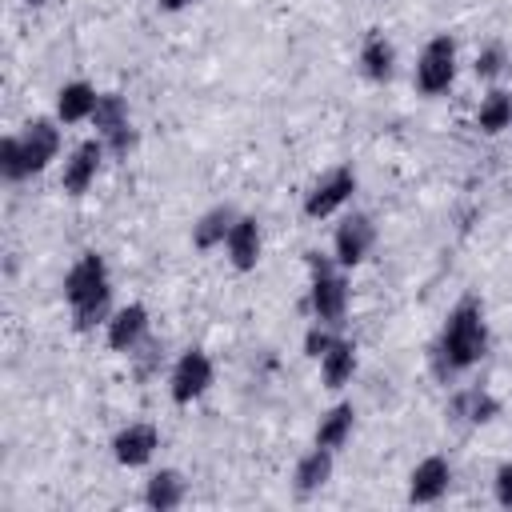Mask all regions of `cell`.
Masks as SVG:
<instances>
[{
	"label": "cell",
	"mask_w": 512,
	"mask_h": 512,
	"mask_svg": "<svg viewBox=\"0 0 512 512\" xmlns=\"http://www.w3.org/2000/svg\"><path fill=\"white\" fill-rule=\"evenodd\" d=\"M0 176H4L8 184H20V180L32 176V172H28V160H24V148H20V140H16V132L0 140Z\"/></svg>",
	"instance_id": "cell-24"
},
{
	"label": "cell",
	"mask_w": 512,
	"mask_h": 512,
	"mask_svg": "<svg viewBox=\"0 0 512 512\" xmlns=\"http://www.w3.org/2000/svg\"><path fill=\"white\" fill-rule=\"evenodd\" d=\"M476 128H480V132H488V136H496V132L512 128V92L492 88V92L480 100V108H476Z\"/></svg>",
	"instance_id": "cell-23"
},
{
	"label": "cell",
	"mask_w": 512,
	"mask_h": 512,
	"mask_svg": "<svg viewBox=\"0 0 512 512\" xmlns=\"http://www.w3.org/2000/svg\"><path fill=\"white\" fill-rule=\"evenodd\" d=\"M104 156H108V148H104V140H100V136H92V140L76 144V148L64 156V164H60V188H64L68 196H84V192L96 184Z\"/></svg>",
	"instance_id": "cell-9"
},
{
	"label": "cell",
	"mask_w": 512,
	"mask_h": 512,
	"mask_svg": "<svg viewBox=\"0 0 512 512\" xmlns=\"http://www.w3.org/2000/svg\"><path fill=\"white\" fill-rule=\"evenodd\" d=\"M372 248H376V224H372V216L348 212V216L336 224V232H332V260L348 272V268L364 264Z\"/></svg>",
	"instance_id": "cell-7"
},
{
	"label": "cell",
	"mask_w": 512,
	"mask_h": 512,
	"mask_svg": "<svg viewBox=\"0 0 512 512\" xmlns=\"http://www.w3.org/2000/svg\"><path fill=\"white\" fill-rule=\"evenodd\" d=\"M360 72L372 80V84H384V80H392V72H396V48H392V40L380 32V28H372L364 40H360Z\"/></svg>",
	"instance_id": "cell-15"
},
{
	"label": "cell",
	"mask_w": 512,
	"mask_h": 512,
	"mask_svg": "<svg viewBox=\"0 0 512 512\" xmlns=\"http://www.w3.org/2000/svg\"><path fill=\"white\" fill-rule=\"evenodd\" d=\"M24 4H44V0H24Z\"/></svg>",
	"instance_id": "cell-29"
},
{
	"label": "cell",
	"mask_w": 512,
	"mask_h": 512,
	"mask_svg": "<svg viewBox=\"0 0 512 512\" xmlns=\"http://www.w3.org/2000/svg\"><path fill=\"white\" fill-rule=\"evenodd\" d=\"M236 208H228V204H216V208H208L196 224H192V248H200V252H216V248H224V240H228V232H232V224H236Z\"/></svg>",
	"instance_id": "cell-21"
},
{
	"label": "cell",
	"mask_w": 512,
	"mask_h": 512,
	"mask_svg": "<svg viewBox=\"0 0 512 512\" xmlns=\"http://www.w3.org/2000/svg\"><path fill=\"white\" fill-rule=\"evenodd\" d=\"M412 80H416V88H420L424 96H440V92L452 88V80H456V40H452L448 32H436V36L420 48Z\"/></svg>",
	"instance_id": "cell-4"
},
{
	"label": "cell",
	"mask_w": 512,
	"mask_h": 512,
	"mask_svg": "<svg viewBox=\"0 0 512 512\" xmlns=\"http://www.w3.org/2000/svg\"><path fill=\"white\" fill-rule=\"evenodd\" d=\"M488 320H484V308L468 296V300H460L452 312H448V320H444V328H440V340H436V348H432V368H436V376L440 380H448V376H460V372H468V368H476L484 356H488Z\"/></svg>",
	"instance_id": "cell-1"
},
{
	"label": "cell",
	"mask_w": 512,
	"mask_h": 512,
	"mask_svg": "<svg viewBox=\"0 0 512 512\" xmlns=\"http://www.w3.org/2000/svg\"><path fill=\"white\" fill-rule=\"evenodd\" d=\"M20 148H24V160H28V172H44L56 156H60V120L56 116H36L28 120L20 132H16Z\"/></svg>",
	"instance_id": "cell-10"
},
{
	"label": "cell",
	"mask_w": 512,
	"mask_h": 512,
	"mask_svg": "<svg viewBox=\"0 0 512 512\" xmlns=\"http://www.w3.org/2000/svg\"><path fill=\"white\" fill-rule=\"evenodd\" d=\"M308 272H312V280H308L312 320H324V324L340 328L344 316H348V276H344V268L324 252H308Z\"/></svg>",
	"instance_id": "cell-3"
},
{
	"label": "cell",
	"mask_w": 512,
	"mask_h": 512,
	"mask_svg": "<svg viewBox=\"0 0 512 512\" xmlns=\"http://www.w3.org/2000/svg\"><path fill=\"white\" fill-rule=\"evenodd\" d=\"M492 492H496V504L500 508H512V460H504L492 476Z\"/></svg>",
	"instance_id": "cell-27"
},
{
	"label": "cell",
	"mask_w": 512,
	"mask_h": 512,
	"mask_svg": "<svg viewBox=\"0 0 512 512\" xmlns=\"http://www.w3.org/2000/svg\"><path fill=\"white\" fill-rule=\"evenodd\" d=\"M188 496V480L176 472V468H156L148 480H144V504L152 512H172L180 508Z\"/></svg>",
	"instance_id": "cell-17"
},
{
	"label": "cell",
	"mask_w": 512,
	"mask_h": 512,
	"mask_svg": "<svg viewBox=\"0 0 512 512\" xmlns=\"http://www.w3.org/2000/svg\"><path fill=\"white\" fill-rule=\"evenodd\" d=\"M336 336H340V328H332V324H324V320H312L308 332H304V356H308V360H320V356L336 344Z\"/></svg>",
	"instance_id": "cell-25"
},
{
	"label": "cell",
	"mask_w": 512,
	"mask_h": 512,
	"mask_svg": "<svg viewBox=\"0 0 512 512\" xmlns=\"http://www.w3.org/2000/svg\"><path fill=\"white\" fill-rule=\"evenodd\" d=\"M156 448H160V428L148 424V420H132V424H124L112 436V460L120 468H144V464H152Z\"/></svg>",
	"instance_id": "cell-11"
},
{
	"label": "cell",
	"mask_w": 512,
	"mask_h": 512,
	"mask_svg": "<svg viewBox=\"0 0 512 512\" xmlns=\"http://www.w3.org/2000/svg\"><path fill=\"white\" fill-rule=\"evenodd\" d=\"M96 100H100V92L88 80H68L56 92V120L60 124H84V120H92Z\"/></svg>",
	"instance_id": "cell-18"
},
{
	"label": "cell",
	"mask_w": 512,
	"mask_h": 512,
	"mask_svg": "<svg viewBox=\"0 0 512 512\" xmlns=\"http://www.w3.org/2000/svg\"><path fill=\"white\" fill-rule=\"evenodd\" d=\"M448 416L460 420V424H488V420L500 416V400L488 388H460L448 400Z\"/></svg>",
	"instance_id": "cell-19"
},
{
	"label": "cell",
	"mask_w": 512,
	"mask_h": 512,
	"mask_svg": "<svg viewBox=\"0 0 512 512\" xmlns=\"http://www.w3.org/2000/svg\"><path fill=\"white\" fill-rule=\"evenodd\" d=\"M148 328H152L148 308L132 300V304L112 308V316H108V324H104V340H108L112 352H120V356H136V352L148 344Z\"/></svg>",
	"instance_id": "cell-8"
},
{
	"label": "cell",
	"mask_w": 512,
	"mask_h": 512,
	"mask_svg": "<svg viewBox=\"0 0 512 512\" xmlns=\"http://www.w3.org/2000/svg\"><path fill=\"white\" fill-rule=\"evenodd\" d=\"M352 428H356V408H352L348 400H336V404L320 416V424H316V432H312V444L340 452V448L352 440Z\"/></svg>",
	"instance_id": "cell-20"
},
{
	"label": "cell",
	"mask_w": 512,
	"mask_h": 512,
	"mask_svg": "<svg viewBox=\"0 0 512 512\" xmlns=\"http://www.w3.org/2000/svg\"><path fill=\"white\" fill-rule=\"evenodd\" d=\"M332 468H336V452L312 444V448L296 460V468H292V488H296L300 496H312V492H320V488L332 480Z\"/></svg>",
	"instance_id": "cell-14"
},
{
	"label": "cell",
	"mask_w": 512,
	"mask_h": 512,
	"mask_svg": "<svg viewBox=\"0 0 512 512\" xmlns=\"http://www.w3.org/2000/svg\"><path fill=\"white\" fill-rule=\"evenodd\" d=\"M316 364H320V384H324L328 392H340V388H348L352 376H356V344H352L348 336H336V344H332Z\"/></svg>",
	"instance_id": "cell-16"
},
{
	"label": "cell",
	"mask_w": 512,
	"mask_h": 512,
	"mask_svg": "<svg viewBox=\"0 0 512 512\" xmlns=\"http://www.w3.org/2000/svg\"><path fill=\"white\" fill-rule=\"evenodd\" d=\"M260 252H264V232H260V220L256 216H236L228 240H224V256L236 272H252L260 264Z\"/></svg>",
	"instance_id": "cell-13"
},
{
	"label": "cell",
	"mask_w": 512,
	"mask_h": 512,
	"mask_svg": "<svg viewBox=\"0 0 512 512\" xmlns=\"http://www.w3.org/2000/svg\"><path fill=\"white\" fill-rule=\"evenodd\" d=\"M88 124L96 128V136H100V140H112L116 132L132 128L128 100H124L120 92H100V100H96V108H92V120H88Z\"/></svg>",
	"instance_id": "cell-22"
},
{
	"label": "cell",
	"mask_w": 512,
	"mask_h": 512,
	"mask_svg": "<svg viewBox=\"0 0 512 512\" xmlns=\"http://www.w3.org/2000/svg\"><path fill=\"white\" fill-rule=\"evenodd\" d=\"M448 488H452V464L444 456H424L408 472V500L412 504H436L448 496Z\"/></svg>",
	"instance_id": "cell-12"
},
{
	"label": "cell",
	"mask_w": 512,
	"mask_h": 512,
	"mask_svg": "<svg viewBox=\"0 0 512 512\" xmlns=\"http://www.w3.org/2000/svg\"><path fill=\"white\" fill-rule=\"evenodd\" d=\"M64 300L72 308L76 332H96L112 316V276L100 252H80L64 272Z\"/></svg>",
	"instance_id": "cell-2"
},
{
	"label": "cell",
	"mask_w": 512,
	"mask_h": 512,
	"mask_svg": "<svg viewBox=\"0 0 512 512\" xmlns=\"http://www.w3.org/2000/svg\"><path fill=\"white\" fill-rule=\"evenodd\" d=\"M216 380V368H212V356L204 348H184L168 372V396L172 404H196Z\"/></svg>",
	"instance_id": "cell-5"
},
{
	"label": "cell",
	"mask_w": 512,
	"mask_h": 512,
	"mask_svg": "<svg viewBox=\"0 0 512 512\" xmlns=\"http://www.w3.org/2000/svg\"><path fill=\"white\" fill-rule=\"evenodd\" d=\"M504 64H508L504 48H500V44H488V48H480V52H476V64H472V72H476L480 80H496V76L504 72Z\"/></svg>",
	"instance_id": "cell-26"
},
{
	"label": "cell",
	"mask_w": 512,
	"mask_h": 512,
	"mask_svg": "<svg viewBox=\"0 0 512 512\" xmlns=\"http://www.w3.org/2000/svg\"><path fill=\"white\" fill-rule=\"evenodd\" d=\"M196 0H156V8L160 12H184V8H192Z\"/></svg>",
	"instance_id": "cell-28"
},
{
	"label": "cell",
	"mask_w": 512,
	"mask_h": 512,
	"mask_svg": "<svg viewBox=\"0 0 512 512\" xmlns=\"http://www.w3.org/2000/svg\"><path fill=\"white\" fill-rule=\"evenodd\" d=\"M356 184H360V180H356V172H352L348 164L328 168V172L308 188V196H304V216H308V220H328V216H336L340 208L352 204Z\"/></svg>",
	"instance_id": "cell-6"
}]
</instances>
